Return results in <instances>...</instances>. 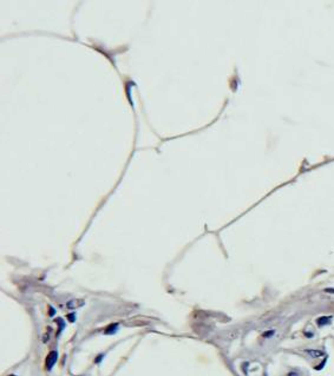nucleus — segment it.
<instances>
[{
    "instance_id": "1",
    "label": "nucleus",
    "mask_w": 334,
    "mask_h": 376,
    "mask_svg": "<svg viewBox=\"0 0 334 376\" xmlns=\"http://www.w3.org/2000/svg\"><path fill=\"white\" fill-rule=\"evenodd\" d=\"M57 360H58V353H57V351H51V353L49 354V356L46 358V366H47V369H49V370L52 369V367L56 364Z\"/></svg>"
},
{
    "instance_id": "2",
    "label": "nucleus",
    "mask_w": 334,
    "mask_h": 376,
    "mask_svg": "<svg viewBox=\"0 0 334 376\" xmlns=\"http://www.w3.org/2000/svg\"><path fill=\"white\" fill-rule=\"evenodd\" d=\"M84 304V301L83 300H72V301H70L67 303V307L69 308H79V307H81Z\"/></svg>"
},
{
    "instance_id": "3",
    "label": "nucleus",
    "mask_w": 334,
    "mask_h": 376,
    "mask_svg": "<svg viewBox=\"0 0 334 376\" xmlns=\"http://www.w3.org/2000/svg\"><path fill=\"white\" fill-rule=\"evenodd\" d=\"M307 353L312 354L313 356H320V355H321V353H320V351H312V350H307Z\"/></svg>"
},
{
    "instance_id": "4",
    "label": "nucleus",
    "mask_w": 334,
    "mask_h": 376,
    "mask_svg": "<svg viewBox=\"0 0 334 376\" xmlns=\"http://www.w3.org/2000/svg\"><path fill=\"white\" fill-rule=\"evenodd\" d=\"M11 376H14V375H11Z\"/></svg>"
}]
</instances>
